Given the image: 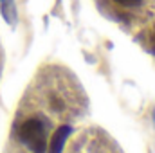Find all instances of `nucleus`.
I'll list each match as a JSON object with an SVG mask.
<instances>
[{"mask_svg":"<svg viewBox=\"0 0 155 153\" xmlns=\"http://www.w3.org/2000/svg\"><path fill=\"white\" fill-rule=\"evenodd\" d=\"M116 4H119L121 7L124 9H135V7H141L144 0H114Z\"/></svg>","mask_w":155,"mask_h":153,"instance_id":"7ed1b4c3","label":"nucleus"},{"mask_svg":"<svg viewBox=\"0 0 155 153\" xmlns=\"http://www.w3.org/2000/svg\"><path fill=\"white\" fill-rule=\"evenodd\" d=\"M153 117H155V114H153Z\"/></svg>","mask_w":155,"mask_h":153,"instance_id":"20e7f679","label":"nucleus"},{"mask_svg":"<svg viewBox=\"0 0 155 153\" xmlns=\"http://www.w3.org/2000/svg\"><path fill=\"white\" fill-rule=\"evenodd\" d=\"M49 126L51 124L43 115H29L20 124H16V135L31 153H47Z\"/></svg>","mask_w":155,"mask_h":153,"instance_id":"f257e3e1","label":"nucleus"},{"mask_svg":"<svg viewBox=\"0 0 155 153\" xmlns=\"http://www.w3.org/2000/svg\"><path fill=\"white\" fill-rule=\"evenodd\" d=\"M72 133V128L69 126V124H61V126H58L54 132H52V135H51V142H49V153H61L63 151V146H65V142H67V139H69V135Z\"/></svg>","mask_w":155,"mask_h":153,"instance_id":"f03ea898","label":"nucleus"}]
</instances>
